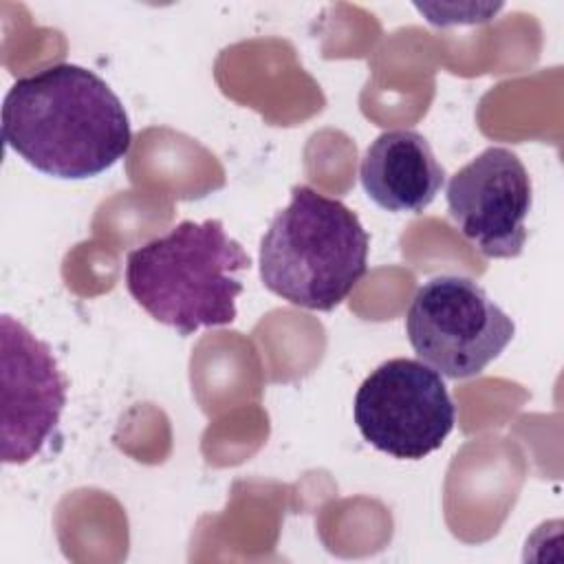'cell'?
I'll use <instances>...</instances> for the list:
<instances>
[{
	"mask_svg": "<svg viewBox=\"0 0 564 564\" xmlns=\"http://www.w3.org/2000/svg\"><path fill=\"white\" fill-rule=\"evenodd\" d=\"M405 333L423 364L449 379L480 375L513 339V319L471 278L436 275L419 286Z\"/></svg>",
	"mask_w": 564,
	"mask_h": 564,
	"instance_id": "4",
	"label": "cell"
},
{
	"mask_svg": "<svg viewBox=\"0 0 564 564\" xmlns=\"http://www.w3.org/2000/svg\"><path fill=\"white\" fill-rule=\"evenodd\" d=\"M0 456L29 463L55 432L66 405V377L48 344L11 315L0 317Z\"/></svg>",
	"mask_w": 564,
	"mask_h": 564,
	"instance_id": "6",
	"label": "cell"
},
{
	"mask_svg": "<svg viewBox=\"0 0 564 564\" xmlns=\"http://www.w3.org/2000/svg\"><path fill=\"white\" fill-rule=\"evenodd\" d=\"M2 139L35 170L79 181L123 159L132 130L121 99L97 73L62 62L9 88Z\"/></svg>",
	"mask_w": 564,
	"mask_h": 564,
	"instance_id": "1",
	"label": "cell"
},
{
	"mask_svg": "<svg viewBox=\"0 0 564 564\" xmlns=\"http://www.w3.org/2000/svg\"><path fill=\"white\" fill-rule=\"evenodd\" d=\"M352 414L372 447L405 460H419L438 449L456 423V408L443 377L410 357L379 364L359 386Z\"/></svg>",
	"mask_w": 564,
	"mask_h": 564,
	"instance_id": "5",
	"label": "cell"
},
{
	"mask_svg": "<svg viewBox=\"0 0 564 564\" xmlns=\"http://www.w3.org/2000/svg\"><path fill=\"white\" fill-rule=\"evenodd\" d=\"M445 200L456 229L485 258H518L522 253L533 187L513 150L485 148L449 178Z\"/></svg>",
	"mask_w": 564,
	"mask_h": 564,
	"instance_id": "7",
	"label": "cell"
},
{
	"mask_svg": "<svg viewBox=\"0 0 564 564\" xmlns=\"http://www.w3.org/2000/svg\"><path fill=\"white\" fill-rule=\"evenodd\" d=\"M361 185L386 212L421 214L441 192L445 170L430 141L416 130H386L366 150L359 165Z\"/></svg>",
	"mask_w": 564,
	"mask_h": 564,
	"instance_id": "8",
	"label": "cell"
},
{
	"mask_svg": "<svg viewBox=\"0 0 564 564\" xmlns=\"http://www.w3.org/2000/svg\"><path fill=\"white\" fill-rule=\"evenodd\" d=\"M370 238L341 200L306 185L291 189L260 240L262 284L293 306L333 311L368 271Z\"/></svg>",
	"mask_w": 564,
	"mask_h": 564,
	"instance_id": "3",
	"label": "cell"
},
{
	"mask_svg": "<svg viewBox=\"0 0 564 564\" xmlns=\"http://www.w3.org/2000/svg\"><path fill=\"white\" fill-rule=\"evenodd\" d=\"M249 264L220 220H183L128 253L126 286L145 313L185 337L236 319L240 273Z\"/></svg>",
	"mask_w": 564,
	"mask_h": 564,
	"instance_id": "2",
	"label": "cell"
}]
</instances>
